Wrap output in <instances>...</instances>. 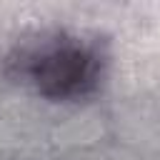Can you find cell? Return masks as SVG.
I'll return each mask as SVG.
<instances>
[{
	"label": "cell",
	"mask_w": 160,
	"mask_h": 160,
	"mask_svg": "<svg viewBox=\"0 0 160 160\" xmlns=\"http://www.w3.org/2000/svg\"><path fill=\"white\" fill-rule=\"evenodd\" d=\"M20 75H28L48 98H75L98 80V55L68 38L40 40V48L20 52Z\"/></svg>",
	"instance_id": "1"
}]
</instances>
